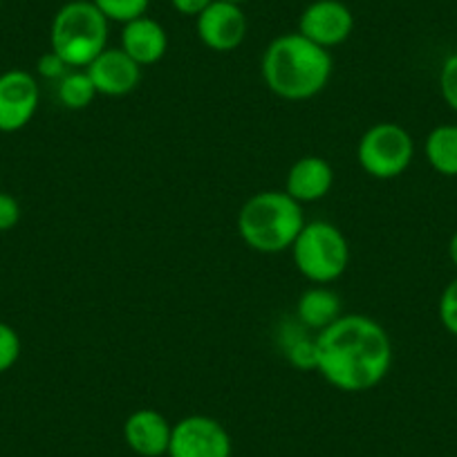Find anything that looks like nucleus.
<instances>
[{
    "mask_svg": "<svg viewBox=\"0 0 457 457\" xmlns=\"http://www.w3.org/2000/svg\"><path fill=\"white\" fill-rule=\"evenodd\" d=\"M249 32V21L243 7L227 0H213L197 16V37L211 52L227 54L238 50Z\"/></svg>",
    "mask_w": 457,
    "mask_h": 457,
    "instance_id": "9",
    "label": "nucleus"
},
{
    "mask_svg": "<svg viewBox=\"0 0 457 457\" xmlns=\"http://www.w3.org/2000/svg\"><path fill=\"white\" fill-rule=\"evenodd\" d=\"M96 10L114 23H130V21L146 16L151 0H92Z\"/></svg>",
    "mask_w": 457,
    "mask_h": 457,
    "instance_id": "18",
    "label": "nucleus"
},
{
    "mask_svg": "<svg viewBox=\"0 0 457 457\" xmlns=\"http://www.w3.org/2000/svg\"><path fill=\"white\" fill-rule=\"evenodd\" d=\"M289 252L298 274L314 285L334 283L350 265L348 238L328 220L305 222Z\"/></svg>",
    "mask_w": 457,
    "mask_h": 457,
    "instance_id": "5",
    "label": "nucleus"
},
{
    "mask_svg": "<svg viewBox=\"0 0 457 457\" xmlns=\"http://www.w3.org/2000/svg\"><path fill=\"white\" fill-rule=\"evenodd\" d=\"M285 357L294 368L303 372H316V337L296 334L285 345Z\"/></svg>",
    "mask_w": 457,
    "mask_h": 457,
    "instance_id": "19",
    "label": "nucleus"
},
{
    "mask_svg": "<svg viewBox=\"0 0 457 457\" xmlns=\"http://www.w3.org/2000/svg\"><path fill=\"white\" fill-rule=\"evenodd\" d=\"M41 87L28 70H7L0 74V133H19L37 114Z\"/></svg>",
    "mask_w": 457,
    "mask_h": 457,
    "instance_id": "8",
    "label": "nucleus"
},
{
    "mask_svg": "<svg viewBox=\"0 0 457 457\" xmlns=\"http://www.w3.org/2000/svg\"><path fill=\"white\" fill-rule=\"evenodd\" d=\"M305 227L303 204L285 191H258L240 206L238 236L258 253L289 252Z\"/></svg>",
    "mask_w": 457,
    "mask_h": 457,
    "instance_id": "3",
    "label": "nucleus"
},
{
    "mask_svg": "<svg viewBox=\"0 0 457 457\" xmlns=\"http://www.w3.org/2000/svg\"><path fill=\"white\" fill-rule=\"evenodd\" d=\"M354 32V14L341 0H314L298 19V34L316 46L332 50Z\"/></svg>",
    "mask_w": 457,
    "mask_h": 457,
    "instance_id": "10",
    "label": "nucleus"
},
{
    "mask_svg": "<svg viewBox=\"0 0 457 457\" xmlns=\"http://www.w3.org/2000/svg\"><path fill=\"white\" fill-rule=\"evenodd\" d=\"M173 424L155 408H139L130 412L124 424V439L139 457L169 455Z\"/></svg>",
    "mask_w": 457,
    "mask_h": 457,
    "instance_id": "12",
    "label": "nucleus"
},
{
    "mask_svg": "<svg viewBox=\"0 0 457 457\" xmlns=\"http://www.w3.org/2000/svg\"><path fill=\"white\" fill-rule=\"evenodd\" d=\"M393 338L366 314H341L316 334V372L341 393H368L393 368Z\"/></svg>",
    "mask_w": 457,
    "mask_h": 457,
    "instance_id": "1",
    "label": "nucleus"
},
{
    "mask_svg": "<svg viewBox=\"0 0 457 457\" xmlns=\"http://www.w3.org/2000/svg\"><path fill=\"white\" fill-rule=\"evenodd\" d=\"M329 50L298 32L276 37L261 61V74L270 92L285 101H307L320 95L332 79Z\"/></svg>",
    "mask_w": 457,
    "mask_h": 457,
    "instance_id": "2",
    "label": "nucleus"
},
{
    "mask_svg": "<svg viewBox=\"0 0 457 457\" xmlns=\"http://www.w3.org/2000/svg\"><path fill=\"white\" fill-rule=\"evenodd\" d=\"M227 3H236V5H243V3H247V0H227Z\"/></svg>",
    "mask_w": 457,
    "mask_h": 457,
    "instance_id": "27",
    "label": "nucleus"
},
{
    "mask_svg": "<svg viewBox=\"0 0 457 457\" xmlns=\"http://www.w3.org/2000/svg\"><path fill=\"white\" fill-rule=\"evenodd\" d=\"M334 170L325 157L303 155L294 162L287 170L285 179V193L298 202V204H310L319 202L332 191Z\"/></svg>",
    "mask_w": 457,
    "mask_h": 457,
    "instance_id": "13",
    "label": "nucleus"
},
{
    "mask_svg": "<svg viewBox=\"0 0 457 457\" xmlns=\"http://www.w3.org/2000/svg\"><path fill=\"white\" fill-rule=\"evenodd\" d=\"M424 155L435 173L457 178V124L435 126L424 142Z\"/></svg>",
    "mask_w": 457,
    "mask_h": 457,
    "instance_id": "16",
    "label": "nucleus"
},
{
    "mask_svg": "<svg viewBox=\"0 0 457 457\" xmlns=\"http://www.w3.org/2000/svg\"><path fill=\"white\" fill-rule=\"evenodd\" d=\"M96 87L90 74L81 68H74L56 83V99L68 110H83L96 99Z\"/></svg>",
    "mask_w": 457,
    "mask_h": 457,
    "instance_id": "17",
    "label": "nucleus"
},
{
    "mask_svg": "<svg viewBox=\"0 0 457 457\" xmlns=\"http://www.w3.org/2000/svg\"><path fill=\"white\" fill-rule=\"evenodd\" d=\"M0 7H3V0H0Z\"/></svg>",
    "mask_w": 457,
    "mask_h": 457,
    "instance_id": "28",
    "label": "nucleus"
},
{
    "mask_svg": "<svg viewBox=\"0 0 457 457\" xmlns=\"http://www.w3.org/2000/svg\"><path fill=\"white\" fill-rule=\"evenodd\" d=\"M437 83L444 104L457 114V52H453V54L444 59L442 68H439Z\"/></svg>",
    "mask_w": 457,
    "mask_h": 457,
    "instance_id": "21",
    "label": "nucleus"
},
{
    "mask_svg": "<svg viewBox=\"0 0 457 457\" xmlns=\"http://www.w3.org/2000/svg\"><path fill=\"white\" fill-rule=\"evenodd\" d=\"M70 70H74V68H70V65L65 63V61L61 59L54 50H47L46 54L38 56V61H37V72L41 74L43 79H47V81L59 83L61 79L70 72Z\"/></svg>",
    "mask_w": 457,
    "mask_h": 457,
    "instance_id": "23",
    "label": "nucleus"
},
{
    "mask_svg": "<svg viewBox=\"0 0 457 457\" xmlns=\"http://www.w3.org/2000/svg\"><path fill=\"white\" fill-rule=\"evenodd\" d=\"M357 160L363 173L375 179H395L411 169L415 160V139L395 121H379L361 135Z\"/></svg>",
    "mask_w": 457,
    "mask_h": 457,
    "instance_id": "6",
    "label": "nucleus"
},
{
    "mask_svg": "<svg viewBox=\"0 0 457 457\" xmlns=\"http://www.w3.org/2000/svg\"><path fill=\"white\" fill-rule=\"evenodd\" d=\"M448 258H451L453 267L457 270V228H455V234L451 236V240H448Z\"/></svg>",
    "mask_w": 457,
    "mask_h": 457,
    "instance_id": "26",
    "label": "nucleus"
},
{
    "mask_svg": "<svg viewBox=\"0 0 457 457\" xmlns=\"http://www.w3.org/2000/svg\"><path fill=\"white\" fill-rule=\"evenodd\" d=\"M96 95L126 96L142 83V65L135 63L121 47H105L86 68Z\"/></svg>",
    "mask_w": 457,
    "mask_h": 457,
    "instance_id": "11",
    "label": "nucleus"
},
{
    "mask_svg": "<svg viewBox=\"0 0 457 457\" xmlns=\"http://www.w3.org/2000/svg\"><path fill=\"white\" fill-rule=\"evenodd\" d=\"M121 50L142 68L155 65L164 59L169 50V34L164 25L157 23L155 19L139 16L121 29Z\"/></svg>",
    "mask_w": 457,
    "mask_h": 457,
    "instance_id": "14",
    "label": "nucleus"
},
{
    "mask_svg": "<svg viewBox=\"0 0 457 457\" xmlns=\"http://www.w3.org/2000/svg\"><path fill=\"white\" fill-rule=\"evenodd\" d=\"M341 314V298L325 285H314V287L305 289L296 303L298 323L314 332H323Z\"/></svg>",
    "mask_w": 457,
    "mask_h": 457,
    "instance_id": "15",
    "label": "nucleus"
},
{
    "mask_svg": "<svg viewBox=\"0 0 457 457\" xmlns=\"http://www.w3.org/2000/svg\"><path fill=\"white\" fill-rule=\"evenodd\" d=\"M21 204L14 195L0 191V234L12 231L21 222Z\"/></svg>",
    "mask_w": 457,
    "mask_h": 457,
    "instance_id": "24",
    "label": "nucleus"
},
{
    "mask_svg": "<svg viewBox=\"0 0 457 457\" xmlns=\"http://www.w3.org/2000/svg\"><path fill=\"white\" fill-rule=\"evenodd\" d=\"M437 316L442 328L451 337L457 338V276L442 289V296L437 303Z\"/></svg>",
    "mask_w": 457,
    "mask_h": 457,
    "instance_id": "22",
    "label": "nucleus"
},
{
    "mask_svg": "<svg viewBox=\"0 0 457 457\" xmlns=\"http://www.w3.org/2000/svg\"><path fill=\"white\" fill-rule=\"evenodd\" d=\"M211 3H213V0H170V5H173V10L178 12V14L191 16V19H197Z\"/></svg>",
    "mask_w": 457,
    "mask_h": 457,
    "instance_id": "25",
    "label": "nucleus"
},
{
    "mask_svg": "<svg viewBox=\"0 0 457 457\" xmlns=\"http://www.w3.org/2000/svg\"><path fill=\"white\" fill-rule=\"evenodd\" d=\"M234 442L218 420L188 415L173 424L169 457H231Z\"/></svg>",
    "mask_w": 457,
    "mask_h": 457,
    "instance_id": "7",
    "label": "nucleus"
},
{
    "mask_svg": "<svg viewBox=\"0 0 457 457\" xmlns=\"http://www.w3.org/2000/svg\"><path fill=\"white\" fill-rule=\"evenodd\" d=\"M23 353V343H21L19 332L10 323L0 320V375L16 366Z\"/></svg>",
    "mask_w": 457,
    "mask_h": 457,
    "instance_id": "20",
    "label": "nucleus"
},
{
    "mask_svg": "<svg viewBox=\"0 0 457 457\" xmlns=\"http://www.w3.org/2000/svg\"><path fill=\"white\" fill-rule=\"evenodd\" d=\"M110 21L92 0H70L50 25V50L70 68L86 70L108 47Z\"/></svg>",
    "mask_w": 457,
    "mask_h": 457,
    "instance_id": "4",
    "label": "nucleus"
}]
</instances>
